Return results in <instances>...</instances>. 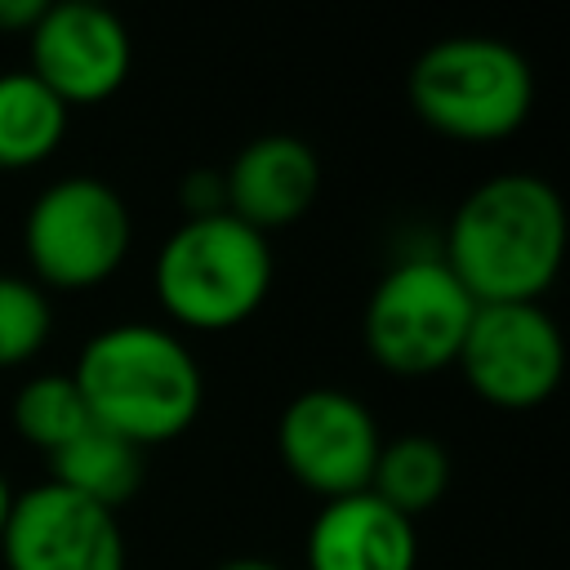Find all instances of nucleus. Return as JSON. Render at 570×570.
<instances>
[{
  "instance_id": "1",
  "label": "nucleus",
  "mask_w": 570,
  "mask_h": 570,
  "mask_svg": "<svg viewBox=\"0 0 570 570\" xmlns=\"http://www.w3.org/2000/svg\"><path fill=\"white\" fill-rule=\"evenodd\" d=\"M566 258V205L539 174L476 183L445 223L441 263L472 303H539Z\"/></svg>"
},
{
  "instance_id": "2",
  "label": "nucleus",
  "mask_w": 570,
  "mask_h": 570,
  "mask_svg": "<svg viewBox=\"0 0 570 570\" xmlns=\"http://www.w3.org/2000/svg\"><path fill=\"white\" fill-rule=\"evenodd\" d=\"M89 423L134 441L138 450L183 436L205 401V379L191 347L151 321L98 330L71 370Z\"/></svg>"
},
{
  "instance_id": "3",
  "label": "nucleus",
  "mask_w": 570,
  "mask_h": 570,
  "mask_svg": "<svg viewBox=\"0 0 570 570\" xmlns=\"http://www.w3.org/2000/svg\"><path fill=\"white\" fill-rule=\"evenodd\" d=\"M272 245L249 223L223 214L183 218L156 249V298L183 330L218 334L245 325L272 289Z\"/></svg>"
},
{
  "instance_id": "4",
  "label": "nucleus",
  "mask_w": 570,
  "mask_h": 570,
  "mask_svg": "<svg viewBox=\"0 0 570 570\" xmlns=\"http://www.w3.org/2000/svg\"><path fill=\"white\" fill-rule=\"evenodd\" d=\"M414 116L459 142H499L534 107V71L499 36H445L428 45L405 80Z\"/></svg>"
},
{
  "instance_id": "5",
  "label": "nucleus",
  "mask_w": 570,
  "mask_h": 570,
  "mask_svg": "<svg viewBox=\"0 0 570 570\" xmlns=\"http://www.w3.org/2000/svg\"><path fill=\"white\" fill-rule=\"evenodd\" d=\"M134 223L116 187L94 174L49 183L22 218V254L40 289H94L129 258Z\"/></svg>"
},
{
  "instance_id": "6",
  "label": "nucleus",
  "mask_w": 570,
  "mask_h": 570,
  "mask_svg": "<svg viewBox=\"0 0 570 570\" xmlns=\"http://www.w3.org/2000/svg\"><path fill=\"white\" fill-rule=\"evenodd\" d=\"M472 294L454 281L441 254L392 263L365 303V347L392 374H436L459 361L472 325Z\"/></svg>"
},
{
  "instance_id": "7",
  "label": "nucleus",
  "mask_w": 570,
  "mask_h": 570,
  "mask_svg": "<svg viewBox=\"0 0 570 570\" xmlns=\"http://www.w3.org/2000/svg\"><path fill=\"white\" fill-rule=\"evenodd\" d=\"M454 365L485 405L534 410L561 383L566 343L543 303H476Z\"/></svg>"
},
{
  "instance_id": "8",
  "label": "nucleus",
  "mask_w": 570,
  "mask_h": 570,
  "mask_svg": "<svg viewBox=\"0 0 570 570\" xmlns=\"http://www.w3.org/2000/svg\"><path fill=\"white\" fill-rule=\"evenodd\" d=\"M379 445L383 436L370 405L343 387H307L276 419V454L285 472L321 499L370 490Z\"/></svg>"
},
{
  "instance_id": "9",
  "label": "nucleus",
  "mask_w": 570,
  "mask_h": 570,
  "mask_svg": "<svg viewBox=\"0 0 570 570\" xmlns=\"http://www.w3.org/2000/svg\"><path fill=\"white\" fill-rule=\"evenodd\" d=\"M0 557L4 570H125V534L111 508L40 481L13 494Z\"/></svg>"
},
{
  "instance_id": "10",
  "label": "nucleus",
  "mask_w": 570,
  "mask_h": 570,
  "mask_svg": "<svg viewBox=\"0 0 570 570\" xmlns=\"http://www.w3.org/2000/svg\"><path fill=\"white\" fill-rule=\"evenodd\" d=\"M27 49H31L27 71L67 107L111 98L134 62L125 22L89 0L45 4L40 22L27 31Z\"/></svg>"
},
{
  "instance_id": "11",
  "label": "nucleus",
  "mask_w": 570,
  "mask_h": 570,
  "mask_svg": "<svg viewBox=\"0 0 570 570\" xmlns=\"http://www.w3.org/2000/svg\"><path fill=\"white\" fill-rule=\"evenodd\" d=\"M321 191V160L298 134H258L223 169L227 214L254 232L298 223Z\"/></svg>"
},
{
  "instance_id": "12",
  "label": "nucleus",
  "mask_w": 570,
  "mask_h": 570,
  "mask_svg": "<svg viewBox=\"0 0 570 570\" xmlns=\"http://www.w3.org/2000/svg\"><path fill=\"white\" fill-rule=\"evenodd\" d=\"M307 570H414V521L387 508L374 490L325 499L303 539Z\"/></svg>"
},
{
  "instance_id": "13",
  "label": "nucleus",
  "mask_w": 570,
  "mask_h": 570,
  "mask_svg": "<svg viewBox=\"0 0 570 570\" xmlns=\"http://www.w3.org/2000/svg\"><path fill=\"white\" fill-rule=\"evenodd\" d=\"M142 454L147 450H138L134 441L89 423L58 454H49V472H53L49 481H58V485H67V490H76V494H85V499H94V503L116 512L138 494V485L147 476Z\"/></svg>"
},
{
  "instance_id": "14",
  "label": "nucleus",
  "mask_w": 570,
  "mask_h": 570,
  "mask_svg": "<svg viewBox=\"0 0 570 570\" xmlns=\"http://www.w3.org/2000/svg\"><path fill=\"white\" fill-rule=\"evenodd\" d=\"M67 116L71 107L27 67L0 71V169H31L49 160L67 134Z\"/></svg>"
},
{
  "instance_id": "15",
  "label": "nucleus",
  "mask_w": 570,
  "mask_h": 570,
  "mask_svg": "<svg viewBox=\"0 0 570 570\" xmlns=\"http://www.w3.org/2000/svg\"><path fill=\"white\" fill-rule=\"evenodd\" d=\"M370 490L396 508L401 517H419L428 508H436L450 490V454L436 436L423 432H405L396 441L379 445L374 472H370Z\"/></svg>"
},
{
  "instance_id": "16",
  "label": "nucleus",
  "mask_w": 570,
  "mask_h": 570,
  "mask_svg": "<svg viewBox=\"0 0 570 570\" xmlns=\"http://www.w3.org/2000/svg\"><path fill=\"white\" fill-rule=\"evenodd\" d=\"M13 428L27 445L58 454L71 436L89 428V410L80 401V387L71 374H36L13 396Z\"/></svg>"
},
{
  "instance_id": "17",
  "label": "nucleus",
  "mask_w": 570,
  "mask_h": 570,
  "mask_svg": "<svg viewBox=\"0 0 570 570\" xmlns=\"http://www.w3.org/2000/svg\"><path fill=\"white\" fill-rule=\"evenodd\" d=\"M53 334L49 294L31 276L0 272V370H18L45 352Z\"/></svg>"
},
{
  "instance_id": "18",
  "label": "nucleus",
  "mask_w": 570,
  "mask_h": 570,
  "mask_svg": "<svg viewBox=\"0 0 570 570\" xmlns=\"http://www.w3.org/2000/svg\"><path fill=\"white\" fill-rule=\"evenodd\" d=\"M178 200L187 209V218H205V214H223L227 196H223V169H191L178 187Z\"/></svg>"
},
{
  "instance_id": "19",
  "label": "nucleus",
  "mask_w": 570,
  "mask_h": 570,
  "mask_svg": "<svg viewBox=\"0 0 570 570\" xmlns=\"http://www.w3.org/2000/svg\"><path fill=\"white\" fill-rule=\"evenodd\" d=\"M45 13V0H0V31H31Z\"/></svg>"
},
{
  "instance_id": "20",
  "label": "nucleus",
  "mask_w": 570,
  "mask_h": 570,
  "mask_svg": "<svg viewBox=\"0 0 570 570\" xmlns=\"http://www.w3.org/2000/svg\"><path fill=\"white\" fill-rule=\"evenodd\" d=\"M214 570H285V566H276V561H267V557H232V561H223V566H214Z\"/></svg>"
},
{
  "instance_id": "21",
  "label": "nucleus",
  "mask_w": 570,
  "mask_h": 570,
  "mask_svg": "<svg viewBox=\"0 0 570 570\" xmlns=\"http://www.w3.org/2000/svg\"><path fill=\"white\" fill-rule=\"evenodd\" d=\"M9 503H13V490H9V476L0 472V530H4V517H9Z\"/></svg>"
}]
</instances>
